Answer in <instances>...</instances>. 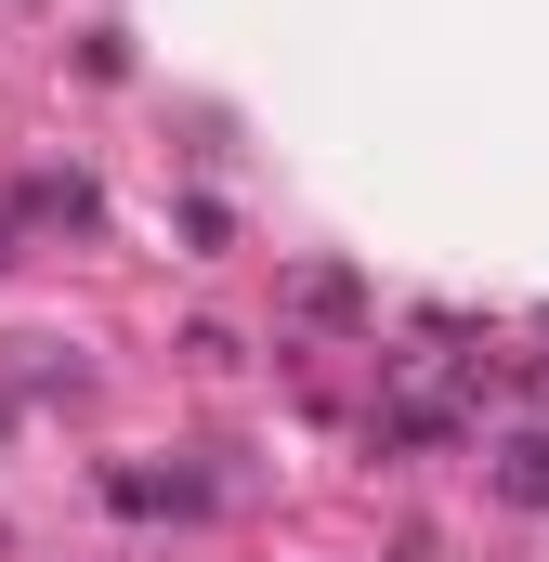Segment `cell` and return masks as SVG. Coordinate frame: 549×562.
<instances>
[{
	"instance_id": "1",
	"label": "cell",
	"mask_w": 549,
	"mask_h": 562,
	"mask_svg": "<svg viewBox=\"0 0 549 562\" xmlns=\"http://www.w3.org/2000/svg\"><path fill=\"white\" fill-rule=\"evenodd\" d=\"M458 431H471L458 393H393V406H380V445H393V458H432V445H458Z\"/></svg>"
},
{
	"instance_id": "2",
	"label": "cell",
	"mask_w": 549,
	"mask_h": 562,
	"mask_svg": "<svg viewBox=\"0 0 549 562\" xmlns=\"http://www.w3.org/2000/svg\"><path fill=\"white\" fill-rule=\"evenodd\" d=\"M484 484H497L511 510H549V431H511V445L484 458Z\"/></svg>"
},
{
	"instance_id": "4",
	"label": "cell",
	"mask_w": 549,
	"mask_h": 562,
	"mask_svg": "<svg viewBox=\"0 0 549 562\" xmlns=\"http://www.w3.org/2000/svg\"><path fill=\"white\" fill-rule=\"evenodd\" d=\"M26 210H40V223H92V183H79V170H40Z\"/></svg>"
},
{
	"instance_id": "3",
	"label": "cell",
	"mask_w": 549,
	"mask_h": 562,
	"mask_svg": "<svg viewBox=\"0 0 549 562\" xmlns=\"http://www.w3.org/2000/svg\"><path fill=\"white\" fill-rule=\"evenodd\" d=\"M301 314H327V327H354V314H367V288L340 276V262H301Z\"/></svg>"
}]
</instances>
